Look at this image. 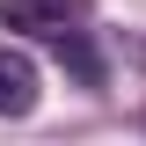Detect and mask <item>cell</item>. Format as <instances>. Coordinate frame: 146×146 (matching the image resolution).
<instances>
[{
    "instance_id": "cell-1",
    "label": "cell",
    "mask_w": 146,
    "mask_h": 146,
    "mask_svg": "<svg viewBox=\"0 0 146 146\" xmlns=\"http://www.w3.org/2000/svg\"><path fill=\"white\" fill-rule=\"evenodd\" d=\"M73 15H88V0H0V22H7V29H44V36H58Z\"/></svg>"
},
{
    "instance_id": "cell-2",
    "label": "cell",
    "mask_w": 146,
    "mask_h": 146,
    "mask_svg": "<svg viewBox=\"0 0 146 146\" xmlns=\"http://www.w3.org/2000/svg\"><path fill=\"white\" fill-rule=\"evenodd\" d=\"M36 110V66L0 44V117H29Z\"/></svg>"
},
{
    "instance_id": "cell-3",
    "label": "cell",
    "mask_w": 146,
    "mask_h": 146,
    "mask_svg": "<svg viewBox=\"0 0 146 146\" xmlns=\"http://www.w3.org/2000/svg\"><path fill=\"white\" fill-rule=\"evenodd\" d=\"M58 58H66V66L80 73V80H95V73H102V66H95V51L80 44V36H66V29H58Z\"/></svg>"
}]
</instances>
